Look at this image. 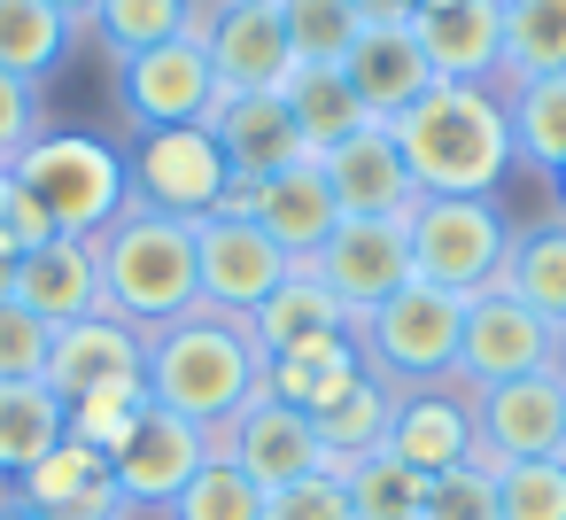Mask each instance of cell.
Listing matches in <instances>:
<instances>
[{"mask_svg":"<svg viewBox=\"0 0 566 520\" xmlns=\"http://www.w3.org/2000/svg\"><path fill=\"white\" fill-rule=\"evenodd\" d=\"M55 350V326L32 319L24 303H0V381H40Z\"/></svg>","mask_w":566,"mask_h":520,"instance_id":"41","label":"cell"},{"mask_svg":"<svg viewBox=\"0 0 566 520\" xmlns=\"http://www.w3.org/2000/svg\"><path fill=\"white\" fill-rule=\"evenodd\" d=\"M419 520H496V466L473 458V466H458V474H434Z\"/></svg>","mask_w":566,"mask_h":520,"instance_id":"39","label":"cell"},{"mask_svg":"<svg viewBox=\"0 0 566 520\" xmlns=\"http://www.w3.org/2000/svg\"><path fill=\"white\" fill-rule=\"evenodd\" d=\"M411 272L442 295H481L504 280L512 257V218L496 210V195H419L411 202Z\"/></svg>","mask_w":566,"mask_h":520,"instance_id":"4","label":"cell"},{"mask_svg":"<svg viewBox=\"0 0 566 520\" xmlns=\"http://www.w3.org/2000/svg\"><path fill=\"white\" fill-rule=\"evenodd\" d=\"M109 466H117V489H125L133 505L171 512V497L210 466V427H195V419H179V412H156V404H148V419L109 450Z\"/></svg>","mask_w":566,"mask_h":520,"instance_id":"18","label":"cell"},{"mask_svg":"<svg viewBox=\"0 0 566 520\" xmlns=\"http://www.w3.org/2000/svg\"><path fill=\"white\" fill-rule=\"evenodd\" d=\"M403 171L419 195H496L512 156V117L496 86H427L396 125H388Z\"/></svg>","mask_w":566,"mask_h":520,"instance_id":"1","label":"cell"},{"mask_svg":"<svg viewBox=\"0 0 566 520\" xmlns=\"http://www.w3.org/2000/svg\"><path fill=\"white\" fill-rule=\"evenodd\" d=\"M411 9H419V0H357V17H365V24H403Z\"/></svg>","mask_w":566,"mask_h":520,"instance_id":"45","label":"cell"},{"mask_svg":"<svg viewBox=\"0 0 566 520\" xmlns=\"http://www.w3.org/2000/svg\"><path fill=\"white\" fill-rule=\"evenodd\" d=\"M256 226L295 257V272H311V257H318V249H326V233L342 226V202H334V187H326L318 156H303V164H287V171H272V179H264V210H256Z\"/></svg>","mask_w":566,"mask_h":520,"instance_id":"24","label":"cell"},{"mask_svg":"<svg viewBox=\"0 0 566 520\" xmlns=\"http://www.w3.org/2000/svg\"><path fill=\"white\" fill-rule=\"evenodd\" d=\"M195 9H202V0H102L94 32H102V48L117 63H133L148 48H164V40H187L195 32Z\"/></svg>","mask_w":566,"mask_h":520,"instance_id":"34","label":"cell"},{"mask_svg":"<svg viewBox=\"0 0 566 520\" xmlns=\"http://www.w3.org/2000/svg\"><path fill=\"white\" fill-rule=\"evenodd\" d=\"M551 187H558V218H566V164H558V171H551Z\"/></svg>","mask_w":566,"mask_h":520,"instance_id":"49","label":"cell"},{"mask_svg":"<svg viewBox=\"0 0 566 520\" xmlns=\"http://www.w3.org/2000/svg\"><path fill=\"white\" fill-rule=\"evenodd\" d=\"M388 419H396V381L365 373V381H357L334 412H318L311 427H318L326 458H334V466H349V458H373V450L388 443Z\"/></svg>","mask_w":566,"mask_h":520,"instance_id":"32","label":"cell"},{"mask_svg":"<svg viewBox=\"0 0 566 520\" xmlns=\"http://www.w3.org/2000/svg\"><path fill=\"white\" fill-rule=\"evenodd\" d=\"M94 257H102V311L133 319L140 334L187 319L202 303V272H195V226L187 218H164L148 202H125L102 233H94Z\"/></svg>","mask_w":566,"mask_h":520,"instance_id":"3","label":"cell"},{"mask_svg":"<svg viewBox=\"0 0 566 520\" xmlns=\"http://www.w3.org/2000/svg\"><path fill=\"white\" fill-rule=\"evenodd\" d=\"M365 373H373V365H365V342H357V334H334V342H311V350L272 357V365H264V396H280L287 412L318 419V412H334Z\"/></svg>","mask_w":566,"mask_h":520,"instance_id":"26","label":"cell"},{"mask_svg":"<svg viewBox=\"0 0 566 520\" xmlns=\"http://www.w3.org/2000/svg\"><path fill=\"white\" fill-rule=\"evenodd\" d=\"M496 520H566V458L496 466Z\"/></svg>","mask_w":566,"mask_h":520,"instance_id":"38","label":"cell"},{"mask_svg":"<svg viewBox=\"0 0 566 520\" xmlns=\"http://www.w3.org/2000/svg\"><path fill=\"white\" fill-rule=\"evenodd\" d=\"M9 171L40 195V210L55 218V233H86V241H94V233L133 202L125 148H109V141H94V133H40Z\"/></svg>","mask_w":566,"mask_h":520,"instance_id":"5","label":"cell"},{"mask_svg":"<svg viewBox=\"0 0 566 520\" xmlns=\"http://www.w3.org/2000/svg\"><path fill=\"white\" fill-rule=\"evenodd\" d=\"M48 133V110H40V86L32 79H9L0 71V171H9L32 141Z\"/></svg>","mask_w":566,"mask_h":520,"instance_id":"44","label":"cell"},{"mask_svg":"<svg viewBox=\"0 0 566 520\" xmlns=\"http://www.w3.org/2000/svg\"><path fill=\"white\" fill-rule=\"evenodd\" d=\"M318 171H326L342 218H411V202H419V187H411V171H403V156L388 141V125L349 133L342 148L318 156Z\"/></svg>","mask_w":566,"mask_h":520,"instance_id":"21","label":"cell"},{"mask_svg":"<svg viewBox=\"0 0 566 520\" xmlns=\"http://www.w3.org/2000/svg\"><path fill=\"white\" fill-rule=\"evenodd\" d=\"M48 241H55V218L40 210V195H32L17 171H0V257L24 264V257L48 249Z\"/></svg>","mask_w":566,"mask_h":520,"instance_id":"40","label":"cell"},{"mask_svg":"<svg viewBox=\"0 0 566 520\" xmlns=\"http://www.w3.org/2000/svg\"><path fill=\"white\" fill-rule=\"evenodd\" d=\"M264 520H357L349 512V489L342 474H311V481H287V489H264Z\"/></svg>","mask_w":566,"mask_h":520,"instance_id":"43","label":"cell"},{"mask_svg":"<svg viewBox=\"0 0 566 520\" xmlns=\"http://www.w3.org/2000/svg\"><path fill=\"white\" fill-rule=\"evenodd\" d=\"M280 102H287V117H295V133H303V148L311 156H326V148H342L349 133H365L373 117L357 110V94H349V79L334 71V63H295L287 71V86H280Z\"/></svg>","mask_w":566,"mask_h":520,"instance_id":"27","label":"cell"},{"mask_svg":"<svg viewBox=\"0 0 566 520\" xmlns=\"http://www.w3.org/2000/svg\"><path fill=\"white\" fill-rule=\"evenodd\" d=\"M0 303H17V264L0 257Z\"/></svg>","mask_w":566,"mask_h":520,"instance_id":"47","label":"cell"},{"mask_svg":"<svg viewBox=\"0 0 566 520\" xmlns=\"http://www.w3.org/2000/svg\"><path fill=\"white\" fill-rule=\"evenodd\" d=\"M504 288L535 311V319H551V326H566V218H543V226H527V233H512V257H504Z\"/></svg>","mask_w":566,"mask_h":520,"instance_id":"30","label":"cell"},{"mask_svg":"<svg viewBox=\"0 0 566 520\" xmlns=\"http://www.w3.org/2000/svg\"><path fill=\"white\" fill-rule=\"evenodd\" d=\"M342 79H349V94H357V110H365L373 125H396V117L434 86V71H427L411 24H365V32L349 40V55H342Z\"/></svg>","mask_w":566,"mask_h":520,"instance_id":"20","label":"cell"},{"mask_svg":"<svg viewBox=\"0 0 566 520\" xmlns=\"http://www.w3.org/2000/svg\"><path fill=\"white\" fill-rule=\"evenodd\" d=\"M334 474H342L357 520H419V505H427V481H419L411 466H396L388 450L349 458V466H334Z\"/></svg>","mask_w":566,"mask_h":520,"instance_id":"35","label":"cell"},{"mask_svg":"<svg viewBox=\"0 0 566 520\" xmlns=\"http://www.w3.org/2000/svg\"><path fill=\"white\" fill-rule=\"evenodd\" d=\"M71 412L48 381H0V481H24L55 443H63Z\"/></svg>","mask_w":566,"mask_h":520,"instance_id":"28","label":"cell"},{"mask_svg":"<svg viewBox=\"0 0 566 520\" xmlns=\"http://www.w3.org/2000/svg\"><path fill=\"white\" fill-rule=\"evenodd\" d=\"M365 365L396 388H434V381H458V342H465V295H442L427 280L396 288L365 326Z\"/></svg>","mask_w":566,"mask_h":520,"instance_id":"6","label":"cell"},{"mask_svg":"<svg viewBox=\"0 0 566 520\" xmlns=\"http://www.w3.org/2000/svg\"><path fill=\"white\" fill-rule=\"evenodd\" d=\"M249 396H264V357L249 342V319L195 303L187 319L148 334V404L156 412H179L218 435Z\"/></svg>","mask_w":566,"mask_h":520,"instance_id":"2","label":"cell"},{"mask_svg":"<svg viewBox=\"0 0 566 520\" xmlns=\"http://www.w3.org/2000/svg\"><path fill=\"white\" fill-rule=\"evenodd\" d=\"M210 450L233 458L256 489H287V481H311V474L334 466L326 443H318V427H311L303 412H287L280 396H249V404L210 435Z\"/></svg>","mask_w":566,"mask_h":520,"instance_id":"15","label":"cell"},{"mask_svg":"<svg viewBox=\"0 0 566 520\" xmlns=\"http://www.w3.org/2000/svg\"><path fill=\"white\" fill-rule=\"evenodd\" d=\"M117 94H125V117H133L140 133H164V125H202L226 86H218L202 40L187 32V40H164V48L117 63Z\"/></svg>","mask_w":566,"mask_h":520,"instance_id":"14","label":"cell"},{"mask_svg":"<svg viewBox=\"0 0 566 520\" xmlns=\"http://www.w3.org/2000/svg\"><path fill=\"white\" fill-rule=\"evenodd\" d=\"M140 419H148V388H109V396L71 404V435H86V443H102V450H117Z\"/></svg>","mask_w":566,"mask_h":520,"instance_id":"42","label":"cell"},{"mask_svg":"<svg viewBox=\"0 0 566 520\" xmlns=\"http://www.w3.org/2000/svg\"><path fill=\"white\" fill-rule=\"evenodd\" d=\"M558 365V326L535 319L504 280L481 288L465 303V342H458V381L465 388H496V381H520V373H543Z\"/></svg>","mask_w":566,"mask_h":520,"instance_id":"12","label":"cell"},{"mask_svg":"<svg viewBox=\"0 0 566 520\" xmlns=\"http://www.w3.org/2000/svg\"><path fill=\"white\" fill-rule=\"evenodd\" d=\"M164 520H264V489L233 466V458H218L210 450V466L171 497V512Z\"/></svg>","mask_w":566,"mask_h":520,"instance_id":"37","label":"cell"},{"mask_svg":"<svg viewBox=\"0 0 566 520\" xmlns=\"http://www.w3.org/2000/svg\"><path fill=\"white\" fill-rule=\"evenodd\" d=\"M17 303L48 326H71L86 311H102V257L86 233H55L48 249H32L17 264Z\"/></svg>","mask_w":566,"mask_h":520,"instance_id":"23","label":"cell"},{"mask_svg":"<svg viewBox=\"0 0 566 520\" xmlns=\"http://www.w3.org/2000/svg\"><path fill=\"white\" fill-rule=\"evenodd\" d=\"M195 40H202V55H210L226 94H280L287 71H295L280 0H202V9H195Z\"/></svg>","mask_w":566,"mask_h":520,"instance_id":"8","label":"cell"},{"mask_svg":"<svg viewBox=\"0 0 566 520\" xmlns=\"http://www.w3.org/2000/svg\"><path fill=\"white\" fill-rule=\"evenodd\" d=\"M63 412L86 404V396H109V388H148V334L117 311H86L71 326H55V350H48V373H40Z\"/></svg>","mask_w":566,"mask_h":520,"instance_id":"13","label":"cell"},{"mask_svg":"<svg viewBox=\"0 0 566 520\" xmlns=\"http://www.w3.org/2000/svg\"><path fill=\"white\" fill-rule=\"evenodd\" d=\"M48 9H63L71 24H94V9H102V0H48Z\"/></svg>","mask_w":566,"mask_h":520,"instance_id":"46","label":"cell"},{"mask_svg":"<svg viewBox=\"0 0 566 520\" xmlns=\"http://www.w3.org/2000/svg\"><path fill=\"white\" fill-rule=\"evenodd\" d=\"M280 24H287V48H295V63H334V71H342L349 40L365 32L357 0H280Z\"/></svg>","mask_w":566,"mask_h":520,"instance_id":"36","label":"cell"},{"mask_svg":"<svg viewBox=\"0 0 566 520\" xmlns=\"http://www.w3.org/2000/svg\"><path fill=\"white\" fill-rule=\"evenodd\" d=\"M551 71H566V0H504V79Z\"/></svg>","mask_w":566,"mask_h":520,"instance_id":"33","label":"cell"},{"mask_svg":"<svg viewBox=\"0 0 566 520\" xmlns=\"http://www.w3.org/2000/svg\"><path fill=\"white\" fill-rule=\"evenodd\" d=\"M558 373H566V326H558Z\"/></svg>","mask_w":566,"mask_h":520,"instance_id":"50","label":"cell"},{"mask_svg":"<svg viewBox=\"0 0 566 520\" xmlns=\"http://www.w3.org/2000/svg\"><path fill=\"white\" fill-rule=\"evenodd\" d=\"M17 497H24L40 520H125V512H133V497L117 489L109 450L86 443V435H71V427H63V443L17 481Z\"/></svg>","mask_w":566,"mask_h":520,"instance_id":"19","label":"cell"},{"mask_svg":"<svg viewBox=\"0 0 566 520\" xmlns=\"http://www.w3.org/2000/svg\"><path fill=\"white\" fill-rule=\"evenodd\" d=\"M396 466H411L419 481L434 474H458L481 458V435H473V388H396V419H388V443H380Z\"/></svg>","mask_w":566,"mask_h":520,"instance_id":"17","label":"cell"},{"mask_svg":"<svg viewBox=\"0 0 566 520\" xmlns=\"http://www.w3.org/2000/svg\"><path fill=\"white\" fill-rule=\"evenodd\" d=\"M311 272L342 295V311L365 326L396 288H411L419 272H411V226L403 218H342L334 233H326V249L311 257Z\"/></svg>","mask_w":566,"mask_h":520,"instance_id":"11","label":"cell"},{"mask_svg":"<svg viewBox=\"0 0 566 520\" xmlns=\"http://www.w3.org/2000/svg\"><path fill=\"white\" fill-rule=\"evenodd\" d=\"M202 125L218 133V148H226V164L241 179H272V171H287V164L311 156L280 94H218V110Z\"/></svg>","mask_w":566,"mask_h":520,"instance_id":"22","label":"cell"},{"mask_svg":"<svg viewBox=\"0 0 566 520\" xmlns=\"http://www.w3.org/2000/svg\"><path fill=\"white\" fill-rule=\"evenodd\" d=\"M334 334H357V319L342 311V295L318 280V272H295L287 288H272L256 311H249V342L256 357H287V350H311V342H334Z\"/></svg>","mask_w":566,"mask_h":520,"instance_id":"25","label":"cell"},{"mask_svg":"<svg viewBox=\"0 0 566 520\" xmlns=\"http://www.w3.org/2000/svg\"><path fill=\"white\" fill-rule=\"evenodd\" d=\"M195 272H202V311L249 319L272 288L295 280V257L256 218H202L195 226Z\"/></svg>","mask_w":566,"mask_h":520,"instance_id":"10","label":"cell"},{"mask_svg":"<svg viewBox=\"0 0 566 520\" xmlns=\"http://www.w3.org/2000/svg\"><path fill=\"white\" fill-rule=\"evenodd\" d=\"M496 94H504V117H512V156L551 179L566 164V71H551V79H504Z\"/></svg>","mask_w":566,"mask_h":520,"instance_id":"29","label":"cell"},{"mask_svg":"<svg viewBox=\"0 0 566 520\" xmlns=\"http://www.w3.org/2000/svg\"><path fill=\"white\" fill-rule=\"evenodd\" d=\"M78 24L63 9H48V0H0V71L9 79H48L63 55H71Z\"/></svg>","mask_w":566,"mask_h":520,"instance_id":"31","label":"cell"},{"mask_svg":"<svg viewBox=\"0 0 566 520\" xmlns=\"http://www.w3.org/2000/svg\"><path fill=\"white\" fill-rule=\"evenodd\" d=\"M473 435H481V466L566 458V373L543 365V373L473 388Z\"/></svg>","mask_w":566,"mask_h":520,"instance_id":"9","label":"cell"},{"mask_svg":"<svg viewBox=\"0 0 566 520\" xmlns=\"http://www.w3.org/2000/svg\"><path fill=\"white\" fill-rule=\"evenodd\" d=\"M403 24L442 86L504 79V0H419Z\"/></svg>","mask_w":566,"mask_h":520,"instance_id":"16","label":"cell"},{"mask_svg":"<svg viewBox=\"0 0 566 520\" xmlns=\"http://www.w3.org/2000/svg\"><path fill=\"white\" fill-rule=\"evenodd\" d=\"M0 520H40V512H32L24 497H9V505H0Z\"/></svg>","mask_w":566,"mask_h":520,"instance_id":"48","label":"cell"},{"mask_svg":"<svg viewBox=\"0 0 566 520\" xmlns=\"http://www.w3.org/2000/svg\"><path fill=\"white\" fill-rule=\"evenodd\" d=\"M125 179H133V202L202 226L218 210V195L233 187V164H226V148H218L210 125H164V133H133Z\"/></svg>","mask_w":566,"mask_h":520,"instance_id":"7","label":"cell"}]
</instances>
